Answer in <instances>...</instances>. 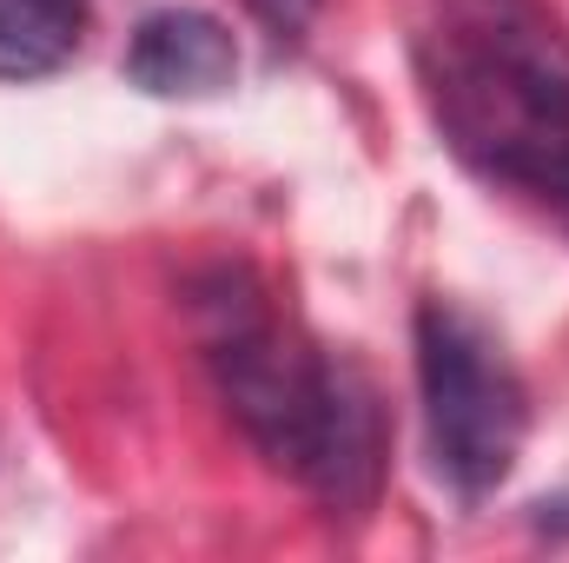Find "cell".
I'll use <instances>...</instances> for the list:
<instances>
[{"label": "cell", "mask_w": 569, "mask_h": 563, "mask_svg": "<svg viewBox=\"0 0 569 563\" xmlns=\"http://www.w3.org/2000/svg\"><path fill=\"white\" fill-rule=\"evenodd\" d=\"M418 392H425V431L437 477L463 497L497 491L517 471L523 431H530V398L483 318L463 305L430 298L418 312Z\"/></svg>", "instance_id": "3"}, {"label": "cell", "mask_w": 569, "mask_h": 563, "mask_svg": "<svg viewBox=\"0 0 569 563\" xmlns=\"http://www.w3.org/2000/svg\"><path fill=\"white\" fill-rule=\"evenodd\" d=\"M192 332L239 431L331 511H371L391 451L371 378L311 352L246 266H212L192 285Z\"/></svg>", "instance_id": "1"}, {"label": "cell", "mask_w": 569, "mask_h": 563, "mask_svg": "<svg viewBox=\"0 0 569 563\" xmlns=\"http://www.w3.org/2000/svg\"><path fill=\"white\" fill-rule=\"evenodd\" d=\"M87 0H0V80H47L80 53Z\"/></svg>", "instance_id": "5"}, {"label": "cell", "mask_w": 569, "mask_h": 563, "mask_svg": "<svg viewBox=\"0 0 569 563\" xmlns=\"http://www.w3.org/2000/svg\"><path fill=\"white\" fill-rule=\"evenodd\" d=\"M537 531H550V537H569V497H550V504H537Z\"/></svg>", "instance_id": "7"}, {"label": "cell", "mask_w": 569, "mask_h": 563, "mask_svg": "<svg viewBox=\"0 0 569 563\" xmlns=\"http://www.w3.org/2000/svg\"><path fill=\"white\" fill-rule=\"evenodd\" d=\"M127 80L159 100H212L239 80V40L199 7H159L127 40Z\"/></svg>", "instance_id": "4"}, {"label": "cell", "mask_w": 569, "mask_h": 563, "mask_svg": "<svg viewBox=\"0 0 569 563\" xmlns=\"http://www.w3.org/2000/svg\"><path fill=\"white\" fill-rule=\"evenodd\" d=\"M450 152L569 226V33L543 0H437L418 40Z\"/></svg>", "instance_id": "2"}, {"label": "cell", "mask_w": 569, "mask_h": 563, "mask_svg": "<svg viewBox=\"0 0 569 563\" xmlns=\"http://www.w3.org/2000/svg\"><path fill=\"white\" fill-rule=\"evenodd\" d=\"M252 13L279 33V40H298L305 27H311V13H318V0H252Z\"/></svg>", "instance_id": "6"}]
</instances>
